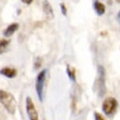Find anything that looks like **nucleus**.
Segmentation results:
<instances>
[{
  "label": "nucleus",
  "instance_id": "nucleus-2",
  "mask_svg": "<svg viewBox=\"0 0 120 120\" xmlns=\"http://www.w3.org/2000/svg\"><path fill=\"white\" fill-rule=\"evenodd\" d=\"M47 70L43 69L38 74L35 81V90L38 95V98L40 102L43 101L44 98V86L46 79Z\"/></svg>",
  "mask_w": 120,
  "mask_h": 120
},
{
  "label": "nucleus",
  "instance_id": "nucleus-3",
  "mask_svg": "<svg viewBox=\"0 0 120 120\" xmlns=\"http://www.w3.org/2000/svg\"><path fill=\"white\" fill-rule=\"evenodd\" d=\"M118 101L115 97H108L104 100L102 103V111L107 116H111L116 112Z\"/></svg>",
  "mask_w": 120,
  "mask_h": 120
},
{
  "label": "nucleus",
  "instance_id": "nucleus-9",
  "mask_svg": "<svg viewBox=\"0 0 120 120\" xmlns=\"http://www.w3.org/2000/svg\"><path fill=\"white\" fill-rule=\"evenodd\" d=\"M18 28H19V24L13 23L10 25H9L6 30L3 31V35L6 37H10V36H12L15 33L16 31L18 30Z\"/></svg>",
  "mask_w": 120,
  "mask_h": 120
},
{
  "label": "nucleus",
  "instance_id": "nucleus-8",
  "mask_svg": "<svg viewBox=\"0 0 120 120\" xmlns=\"http://www.w3.org/2000/svg\"><path fill=\"white\" fill-rule=\"evenodd\" d=\"M94 9L98 16H102L105 13V6L101 2L98 1V0H95L94 1Z\"/></svg>",
  "mask_w": 120,
  "mask_h": 120
},
{
  "label": "nucleus",
  "instance_id": "nucleus-4",
  "mask_svg": "<svg viewBox=\"0 0 120 120\" xmlns=\"http://www.w3.org/2000/svg\"><path fill=\"white\" fill-rule=\"evenodd\" d=\"M98 77L97 80V87L98 90V96L102 97L105 94V69L102 65H98L97 67Z\"/></svg>",
  "mask_w": 120,
  "mask_h": 120
},
{
  "label": "nucleus",
  "instance_id": "nucleus-13",
  "mask_svg": "<svg viewBox=\"0 0 120 120\" xmlns=\"http://www.w3.org/2000/svg\"><path fill=\"white\" fill-rule=\"evenodd\" d=\"M60 10H61V13L64 16H66L67 15V13H68V10H67V7L65 6V5L64 3H61L60 4Z\"/></svg>",
  "mask_w": 120,
  "mask_h": 120
},
{
  "label": "nucleus",
  "instance_id": "nucleus-1",
  "mask_svg": "<svg viewBox=\"0 0 120 120\" xmlns=\"http://www.w3.org/2000/svg\"><path fill=\"white\" fill-rule=\"evenodd\" d=\"M0 104L10 115H14L17 111V102L13 94L6 90H0Z\"/></svg>",
  "mask_w": 120,
  "mask_h": 120
},
{
  "label": "nucleus",
  "instance_id": "nucleus-16",
  "mask_svg": "<svg viewBox=\"0 0 120 120\" xmlns=\"http://www.w3.org/2000/svg\"><path fill=\"white\" fill-rule=\"evenodd\" d=\"M116 20H117L118 23L120 24V10L119 11V13H118V14L116 16Z\"/></svg>",
  "mask_w": 120,
  "mask_h": 120
},
{
  "label": "nucleus",
  "instance_id": "nucleus-15",
  "mask_svg": "<svg viewBox=\"0 0 120 120\" xmlns=\"http://www.w3.org/2000/svg\"><path fill=\"white\" fill-rule=\"evenodd\" d=\"M22 2H23L24 3L27 4V5H29V4H31V3L33 2V0H21Z\"/></svg>",
  "mask_w": 120,
  "mask_h": 120
},
{
  "label": "nucleus",
  "instance_id": "nucleus-6",
  "mask_svg": "<svg viewBox=\"0 0 120 120\" xmlns=\"http://www.w3.org/2000/svg\"><path fill=\"white\" fill-rule=\"evenodd\" d=\"M17 74V70L15 68H9V67H6L3 68L0 70V75L6 77L8 79H13L15 78L16 75Z\"/></svg>",
  "mask_w": 120,
  "mask_h": 120
},
{
  "label": "nucleus",
  "instance_id": "nucleus-11",
  "mask_svg": "<svg viewBox=\"0 0 120 120\" xmlns=\"http://www.w3.org/2000/svg\"><path fill=\"white\" fill-rule=\"evenodd\" d=\"M10 43V40L0 39V55L4 53L6 50H7Z\"/></svg>",
  "mask_w": 120,
  "mask_h": 120
},
{
  "label": "nucleus",
  "instance_id": "nucleus-10",
  "mask_svg": "<svg viewBox=\"0 0 120 120\" xmlns=\"http://www.w3.org/2000/svg\"><path fill=\"white\" fill-rule=\"evenodd\" d=\"M66 73L70 79V80L72 82H75L76 81V75H75V68H71L70 65H67L66 68Z\"/></svg>",
  "mask_w": 120,
  "mask_h": 120
},
{
  "label": "nucleus",
  "instance_id": "nucleus-5",
  "mask_svg": "<svg viewBox=\"0 0 120 120\" xmlns=\"http://www.w3.org/2000/svg\"><path fill=\"white\" fill-rule=\"evenodd\" d=\"M26 112L30 120H38V115L36 111L32 99L30 97H26Z\"/></svg>",
  "mask_w": 120,
  "mask_h": 120
},
{
  "label": "nucleus",
  "instance_id": "nucleus-14",
  "mask_svg": "<svg viewBox=\"0 0 120 120\" xmlns=\"http://www.w3.org/2000/svg\"><path fill=\"white\" fill-rule=\"evenodd\" d=\"M40 66H41V60H35V68L37 69Z\"/></svg>",
  "mask_w": 120,
  "mask_h": 120
},
{
  "label": "nucleus",
  "instance_id": "nucleus-7",
  "mask_svg": "<svg viewBox=\"0 0 120 120\" xmlns=\"http://www.w3.org/2000/svg\"><path fill=\"white\" fill-rule=\"evenodd\" d=\"M42 7H43V11L45 15L46 16V17L48 19H52L54 17V13H53V10L52 8L51 5L49 4V3L47 0H45L43 2V5H42Z\"/></svg>",
  "mask_w": 120,
  "mask_h": 120
},
{
  "label": "nucleus",
  "instance_id": "nucleus-12",
  "mask_svg": "<svg viewBox=\"0 0 120 120\" xmlns=\"http://www.w3.org/2000/svg\"><path fill=\"white\" fill-rule=\"evenodd\" d=\"M94 119L95 120H105V118L103 117V115L99 112H94Z\"/></svg>",
  "mask_w": 120,
  "mask_h": 120
}]
</instances>
